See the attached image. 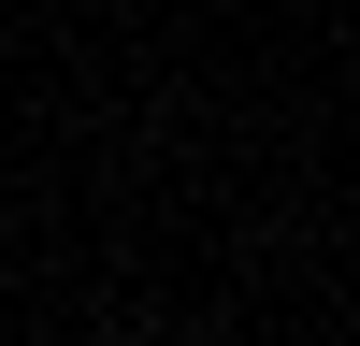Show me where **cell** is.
Here are the masks:
<instances>
[{
	"label": "cell",
	"mask_w": 360,
	"mask_h": 346,
	"mask_svg": "<svg viewBox=\"0 0 360 346\" xmlns=\"http://www.w3.org/2000/svg\"><path fill=\"white\" fill-rule=\"evenodd\" d=\"M115 346H159V332H115Z\"/></svg>",
	"instance_id": "cell-1"
}]
</instances>
